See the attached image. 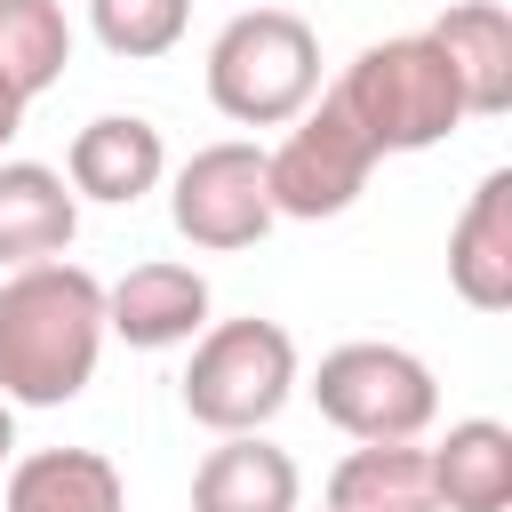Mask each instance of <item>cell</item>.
<instances>
[{"label": "cell", "mask_w": 512, "mask_h": 512, "mask_svg": "<svg viewBox=\"0 0 512 512\" xmlns=\"http://www.w3.org/2000/svg\"><path fill=\"white\" fill-rule=\"evenodd\" d=\"M88 24L112 56L144 64V56H168L192 24V0H88Z\"/></svg>", "instance_id": "ac0fdd59"}, {"label": "cell", "mask_w": 512, "mask_h": 512, "mask_svg": "<svg viewBox=\"0 0 512 512\" xmlns=\"http://www.w3.org/2000/svg\"><path fill=\"white\" fill-rule=\"evenodd\" d=\"M80 232V200L64 184V168L48 160H0V264L24 272V264H48L64 256Z\"/></svg>", "instance_id": "7c38bea8"}, {"label": "cell", "mask_w": 512, "mask_h": 512, "mask_svg": "<svg viewBox=\"0 0 512 512\" xmlns=\"http://www.w3.org/2000/svg\"><path fill=\"white\" fill-rule=\"evenodd\" d=\"M304 392H312V408H320L336 432H352L360 448H376V440H424L432 416H440L432 368H424L408 344H376V336L320 352V368H312Z\"/></svg>", "instance_id": "5b68a950"}, {"label": "cell", "mask_w": 512, "mask_h": 512, "mask_svg": "<svg viewBox=\"0 0 512 512\" xmlns=\"http://www.w3.org/2000/svg\"><path fill=\"white\" fill-rule=\"evenodd\" d=\"M424 456H432V496H440V512H512V424L464 416V424H448V440H432Z\"/></svg>", "instance_id": "9a60e30c"}, {"label": "cell", "mask_w": 512, "mask_h": 512, "mask_svg": "<svg viewBox=\"0 0 512 512\" xmlns=\"http://www.w3.org/2000/svg\"><path fill=\"white\" fill-rule=\"evenodd\" d=\"M168 176V144L144 112H96L72 152H64V184L72 200H104V208H136L152 184Z\"/></svg>", "instance_id": "ba28073f"}, {"label": "cell", "mask_w": 512, "mask_h": 512, "mask_svg": "<svg viewBox=\"0 0 512 512\" xmlns=\"http://www.w3.org/2000/svg\"><path fill=\"white\" fill-rule=\"evenodd\" d=\"M368 168H376V152H368V136L328 104V96H312L296 120H288V136H280V152H264V184H272V216H296V224H320V216H344L360 192H368Z\"/></svg>", "instance_id": "8992f818"}, {"label": "cell", "mask_w": 512, "mask_h": 512, "mask_svg": "<svg viewBox=\"0 0 512 512\" xmlns=\"http://www.w3.org/2000/svg\"><path fill=\"white\" fill-rule=\"evenodd\" d=\"M320 96V32L296 8H240L208 40V104L240 128H288Z\"/></svg>", "instance_id": "3957f363"}, {"label": "cell", "mask_w": 512, "mask_h": 512, "mask_svg": "<svg viewBox=\"0 0 512 512\" xmlns=\"http://www.w3.org/2000/svg\"><path fill=\"white\" fill-rule=\"evenodd\" d=\"M448 288L472 312H512V168H488L448 232Z\"/></svg>", "instance_id": "30bf717a"}, {"label": "cell", "mask_w": 512, "mask_h": 512, "mask_svg": "<svg viewBox=\"0 0 512 512\" xmlns=\"http://www.w3.org/2000/svg\"><path fill=\"white\" fill-rule=\"evenodd\" d=\"M168 216L192 248L208 256H232V248H256L280 216H272V184H264V152L224 136V144H200L176 184H168Z\"/></svg>", "instance_id": "52a82bcc"}, {"label": "cell", "mask_w": 512, "mask_h": 512, "mask_svg": "<svg viewBox=\"0 0 512 512\" xmlns=\"http://www.w3.org/2000/svg\"><path fill=\"white\" fill-rule=\"evenodd\" d=\"M328 512H440L424 440H376V448H352V456L328 472Z\"/></svg>", "instance_id": "2e32d148"}, {"label": "cell", "mask_w": 512, "mask_h": 512, "mask_svg": "<svg viewBox=\"0 0 512 512\" xmlns=\"http://www.w3.org/2000/svg\"><path fill=\"white\" fill-rule=\"evenodd\" d=\"M296 496H304V472L264 432L216 440L192 472V512H296Z\"/></svg>", "instance_id": "4fadbf2b"}, {"label": "cell", "mask_w": 512, "mask_h": 512, "mask_svg": "<svg viewBox=\"0 0 512 512\" xmlns=\"http://www.w3.org/2000/svg\"><path fill=\"white\" fill-rule=\"evenodd\" d=\"M328 104L368 136L376 160H384V152H432V144H448V136L464 128V88H456L448 56H440L424 32L368 40V48L336 72Z\"/></svg>", "instance_id": "7a4b0ae2"}, {"label": "cell", "mask_w": 512, "mask_h": 512, "mask_svg": "<svg viewBox=\"0 0 512 512\" xmlns=\"http://www.w3.org/2000/svg\"><path fill=\"white\" fill-rule=\"evenodd\" d=\"M296 400V336L280 320H208L192 336V368H184V416L208 424L216 440L232 432H264L280 408Z\"/></svg>", "instance_id": "277c9868"}, {"label": "cell", "mask_w": 512, "mask_h": 512, "mask_svg": "<svg viewBox=\"0 0 512 512\" xmlns=\"http://www.w3.org/2000/svg\"><path fill=\"white\" fill-rule=\"evenodd\" d=\"M16 128H24V96H16L8 80H0V152L16 144Z\"/></svg>", "instance_id": "d6986e66"}, {"label": "cell", "mask_w": 512, "mask_h": 512, "mask_svg": "<svg viewBox=\"0 0 512 512\" xmlns=\"http://www.w3.org/2000/svg\"><path fill=\"white\" fill-rule=\"evenodd\" d=\"M72 64V16L64 0H0V80L32 104Z\"/></svg>", "instance_id": "e0dca14e"}, {"label": "cell", "mask_w": 512, "mask_h": 512, "mask_svg": "<svg viewBox=\"0 0 512 512\" xmlns=\"http://www.w3.org/2000/svg\"><path fill=\"white\" fill-rule=\"evenodd\" d=\"M0 512H128V480L104 448H32L8 464Z\"/></svg>", "instance_id": "5bb4252c"}, {"label": "cell", "mask_w": 512, "mask_h": 512, "mask_svg": "<svg viewBox=\"0 0 512 512\" xmlns=\"http://www.w3.org/2000/svg\"><path fill=\"white\" fill-rule=\"evenodd\" d=\"M8 456H16V408L0 400V464H8Z\"/></svg>", "instance_id": "ffe728a7"}, {"label": "cell", "mask_w": 512, "mask_h": 512, "mask_svg": "<svg viewBox=\"0 0 512 512\" xmlns=\"http://www.w3.org/2000/svg\"><path fill=\"white\" fill-rule=\"evenodd\" d=\"M104 360V280L88 264H24L0 280V400L64 408Z\"/></svg>", "instance_id": "6da1fadb"}, {"label": "cell", "mask_w": 512, "mask_h": 512, "mask_svg": "<svg viewBox=\"0 0 512 512\" xmlns=\"http://www.w3.org/2000/svg\"><path fill=\"white\" fill-rule=\"evenodd\" d=\"M424 40L448 56V72L464 88V120L512 112V8L504 0H456Z\"/></svg>", "instance_id": "8fae6325"}, {"label": "cell", "mask_w": 512, "mask_h": 512, "mask_svg": "<svg viewBox=\"0 0 512 512\" xmlns=\"http://www.w3.org/2000/svg\"><path fill=\"white\" fill-rule=\"evenodd\" d=\"M208 328V280L192 264H136L120 288H104V336L136 344V352H176Z\"/></svg>", "instance_id": "9c48e42d"}]
</instances>
